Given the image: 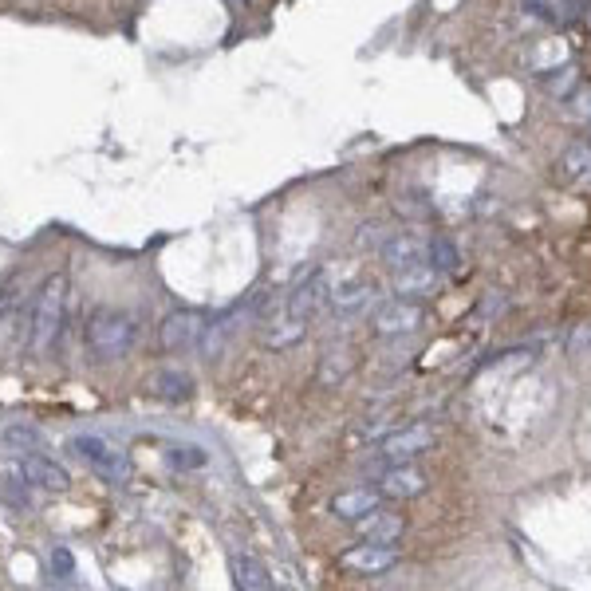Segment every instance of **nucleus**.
<instances>
[{"label":"nucleus","mask_w":591,"mask_h":591,"mask_svg":"<svg viewBox=\"0 0 591 591\" xmlns=\"http://www.w3.org/2000/svg\"><path fill=\"white\" fill-rule=\"evenodd\" d=\"M71 454L83 461V465H91L95 473H103L107 481H119L123 473H127V461L119 450H111L99 434H75L71 438Z\"/></svg>","instance_id":"obj_3"},{"label":"nucleus","mask_w":591,"mask_h":591,"mask_svg":"<svg viewBox=\"0 0 591 591\" xmlns=\"http://www.w3.org/2000/svg\"><path fill=\"white\" fill-rule=\"evenodd\" d=\"M576 103H580V115H588V119H591V87L576 95Z\"/></svg>","instance_id":"obj_26"},{"label":"nucleus","mask_w":591,"mask_h":591,"mask_svg":"<svg viewBox=\"0 0 591 591\" xmlns=\"http://www.w3.org/2000/svg\"><path fill=\"white\" fill-rule=\"evenodd\" d=\"M375 331L379 335H406V331H414L422 324V308L414 304V300H406V296H398L391 304H383L379 312H375Z\"/></svg>","instance_id":"obj_10"},{"label":"nucleus","mask_w":591,"mask_h":591,"mask_svg":"<svg viewBox=\"0 0 591 591\" xmlns=\"http://www.w3.org/2000/svg\"><path fill=\"white\" fill-rule=\"evenodd\" d=\"M201 316L194 312H170L162 324H158V343L170 351V355H182V351H190L197 347V339H201Z\"/></svg>","instance_id":"obj_8"},{"label":"nucleus","mask_w":591,"mask_h":591,"mask_svg":"<svg viewBox=\"0 0 591 591\" xmlns=\"http://www.w3.org/2000/svg\"><path fill=\"white\" fill-rule=\"evenodd\" d=\"M134 339H138V324H134L127 312H119V308H99L87 320V347L99 359H123V355H131Z\"/></svg>","instance_id":"obj_2"},{"label":"nucleus","mask_w":591,"mask_h":591,"mask_svg":"<svg viewBox=\"0 0 591 591\" xmlns=\"http://www.w3.org/2000/svg\"><path fill=\"white\" fill-rule=\"evenodd\" d=\"M434 446V430L430 426H406V430H394L383 438V446H379V458L387 461V465H402V461H414L418 454H426Z\"/></svg>","instance_id":"obj_5"},{"label":"nucleus","mask_w":591,"mask_h":591,"mask_svg":"<svg viewBox=\"0 0 591 591\" xmlns=\"http://www.w3.org/2000/svg\"><path fill=\"white\" fill-rule=\"evenodd\" d=\"M233 584L245 591H268L276 580H272V572L264 568L261 560L253 556V552H233Z\"/></svg>","instance_id":"obj_16"},{"label":"nucleus","mask_w":591,"mask_h":591,"mask_svg":"<svg viewBox=\"0 0 591 591\" xmlns=\"http://www.w3.org/2000/svg\"><path fill=\"white\" fill-rule=\"evenodd\" d=\"M170 461H174V465H201L205 454L194 450V446H178V450H170Z\"/></svg>","instance_id":"obj_25"},{"label":"nucleus","mask_w":591,"mask_h":591,"mask_svg":"<svg viewBox=\"0 0 591 591\" xmlns=\"http://www.w3.org/2000/svg\"><path fill=\"white\" fill-rule=\"evenodd\" d=\"M20 477L32 481V485H40V489H52V493H64L67 485H71L64 465L56 458H48V454H40V450L20 458Z\"/></svg>","instance_id":"obj_9"},{"label":"nucleus","mask_w":591,"mask_h":591,"mask_svg":"<svg viewBox=\"0 0 591 591\" xmlns=\"http://www.w3.org/2000/svg\"><path fill=\"white\" fill-rule=\"evenodd\" d=\"M560 174L564 178H572V182H588L591 178V146H568L564 154H560Z\"/></svg>","instance_id":"obj_19"},{"label":"nucleus","mask_w":591,"mask_h":591,"mask_svg":"<svg viewBox=\"0 0 591 591\" xmlns=\"http://www.w3.org/2000/svg\"><path fill=\"white\" fill-rule=\"evenodd\" d=\"M300 335H304V320H296V316H288V320H280L276 328H268V335H264V343L280 351V347H292V343H296Z\"/></svg>","instance_id":"obj_22"},{"label":"nucleus","mask_w":591,"mask_h":591,"mask_svg":"<svg viewBox=\"0 0 591 591\" xmlns=\"http://www.w3.org/2000/svg\"><path fill=\"white\" fill-rule=\"evenodd\" d=\"M64 304H67V276L56 272L52 280H44L36 304H32V320H28V343L32 351H48L56 343V335L64 328Z\"/></svg>","instance_id":"obj_1"},{"label":"nucleus","mask_w":591,"mask_h":591,"mask_svg":"<svg viewBox=\"0 0 591 591\" xmlns=\"http://www.w3.org/2000/svg\"><path fill=\"white\" fill-rule=\"evenodd\" d=\"M426 261L434 264L442 276H446V272H458V268H461V249L454 245V241H450V237H430Z\"/></svg>","instance_id":"obj_20"},{"label":"nucleus","mask_w":591,"mask_h":591,"mask_svg":"<svg viewBox=\"0 0 591 591\" xmlns=\"http://www.w3.org/2000/svg\"><path fill=\"white\" fill-rule=\"evenodd\" d=\"M391 233H383V225H375V221H367V225H359V233H355V245L359 249H383V241H387Z\"/></svg>","instance_id":"obj_23"},{"label":"nucleus","mask_w":591,"mask_h":591,"mask_svg":"<svg viewBox=\"0 0 591 591\" xmlns=\"http://www.w3.org/2000/svg\"><path fill=\"white\" fill-rule=\"evenodd\" d=\"M387 501H410V497H418V493H426V473L418 469V465H410V461H402V465H387L383 473H379V485H375Z\"/></svg>","instance_id":"obj_7"},{"label":"nucleus","mask_w":591,"mask_h":591,"mask_svg":"<svg viewBox=\"0 0 591 591\" xmlns=\"http://www.w3.org/2000/svg\"><path fill=\"white\" fill-rule=\"evenodd\" d=\"M4 442H8L12 450H28V454L44 450V434H40L36 426H8V430H4Z\"/></svg>","instance_id":"obj_21"},{"label":"nucleus","mask_w":591,"mask_h":591,"mask_svg":"<svg viewBox=\"0 0 591 591\" xmlns=\"http://www.w3.org/2000/svg\"><path fill=\"white\" fill-rule=\"evenodd\" d=\"M339 564L347 572H359V576H383L398 564V548L394 544H379V540H363L355 548H347L339 556Z\"/></svg>","instance_id":"obj_4"},{"label":"nucleus","mask_w":591,"mask_h":591,"mask_svg":"<svg viewBox=\"0 0 591 591\" xmlns=\"http://www.w3.org/2000/svg\"><path fill=\"white\" fill-rule=\"evenodd\" d=\"M438 268L430 261H418V264H406V268H394V292L406 296V300H422L438 288Z\"/></svg>","instance_id":"obj_11"},{"label":"nucleus","mask_w":591,"mask_h":591,"mask_svg":"<svg viewBox=\"0 0 591 591\" xmlns=\"http://www.w3.org/2000/svg\"><path fill=\"white\" fill-rule=\"evenodd\" d=\"M355 347L351 343H331V347H324V355H320V371H316V379L324 383V387H339L351 371H355Z\"/></svg>","instance_id":"obj_14"},{"label":"nucleus","mask_w":591,"mask_h":591,"mask_svg":"<svg viewBox=\"0 0 591 591\" xmlns=\"http://www.w3.org/2000/svg\"><path fill=\"white\" fill-rule=\"evenodd\" d=\"M150 391L158 394V398H166V402H186L194 394V379L186 371H158L150 379Z\"/></svg>","instance_id":"obj_18"},{"label":"nucleus","mask_w":591,"mask_h":591,"mask_svg":"<svg viewBox=\"0 0 591 591\" xmlns=\"http://www.w3.org/2000/svg\"><path fill=\"white\" fill-rule=\"evenodd\" d=\"M383 501H387V497H383L379 489H347V493H339V497L331 501V513H335L339 521L355 525V521H363L367 513H375Z\"/></svg>","instance_id":"obj_13"},{"label":"nucleus","mask_w":591,"mask_h":591,"mask_svg":"<svg viewBox=\"0 0 591 591\" xmlns=\"http://www.w3.org/2000/svg\"><path fill=\"white\" fill-rule=\"evenodd\" d=\"M548 4H556V0H548Z\"/></svg>","instance_id":"obj_27"},{"label":"nucleus","mask_w":591,"mask_h":591,"mask_svg":"<svg viewBox=\"0 0 591 591\" xmlns=\"http://www.w3.org/2000/svg\"><path fill=\"white\" fill-rule=\"evenodd\" d=\"M426 249H430V241L418 237V233H391L383 241L379 257H383V264H391V268H406V264L426 261Z\"/></svg>","instance_id":"obj_12"},{"label":"nucleus","mask_w":591,"mask_h":591,"mask_svg":"<svg viewBox=\"0 0 591 591\" xmlns=\"http://www.w3.org/2000/svg\"><path fill=\"white\" fill-rule=\"evenodd\" d=\"M375 296H379L375 284H367V280H347V284L331 288L328 300H331V312H339V316H359Z\"/></svg>","instance_id":"obj_15"},{"label":"nucleus","mask_w":591,"mask_h":591,"mask_svg":"<svg viewBox=\"0 0 591 591\" xmlns=\"http://www.w3.org/2000/svg\"><path fill=\"white\" fill-rule=\"evenodd\" d=\"M52 568H56L64 580L67 576H75V556H71L67 548H56V552H52Z\"/></svg>","instance_id":"obj_24"},{"label":"nucleus","mask_w":591,"mask_h":591,"mask_svg":"<svg viewBox=\"0 0 591 591\" xmlns=\"http://www.w3.org/2000/svg\"><path fill=\"white\" fill-rule=\"evenodd\" d=\"M402 528H406V521H402L398 513H387L383 505H379L375 513H367L363 521H355V532H359L363 540H379V544H394V540L402 536Z\"/></svg>","instance_id":"obj_17"},{"label":"nucleus","mask_w":591,"mask_h":591,"mask_svg":"<svg viewBox=\"0 0 591 591\" xmlns=\"http://www.w3.org/2000/svg\"><path fill=\"white\" fill-rule=\"evenodd\" d=\"M331 296V284H328V272L324 268H316L312 276H304L292 292H288V316H296V320H304L308 324V316H316L320 312V304Z\"/></svg>","instance_id":"obj_6"}]
</instances>
